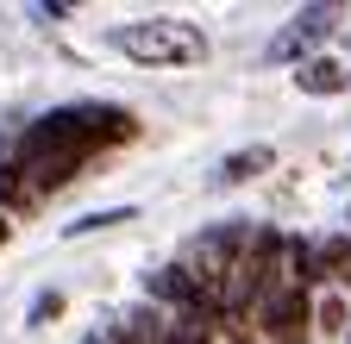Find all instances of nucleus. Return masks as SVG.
I'll return each mask as SVG.
<instances>
[{
    "mask_svg": "<svg viewBox=\"0 0 351 344\" xmlns=\"http://www.w3.org/2000/svg\"><path fill=\"white\" fill-rule=\"evenodd\" d=\"M132 138H138V119H132L125 107L75 101V107L44 113V119H32L13 138V150L0 157V200L7 207H32L44 194L69 188L75 169L95 150H113V144H132Z\"/></svg>",
    "mask_w": 351,
    "mask_h": 344,
    "instance_id": "f257e3e1",
    "label": "nucleus"
},
{
    "mask_svg": "<svg viewBox=\"0 0 351 344\" xmlns=\"http://www.w3.org/2000/svg\"><path fill=\"white\" fill-rule=\"evenodd\" d=\"M113 44H119V57L145 63V69H189L207 57V38L182 19H132L113 31Z\"/></svg>",
    "mask_w": 351,
    "mask_h": 344,
    "instance_id": "f03ea898",
    "label": "nucleus"
},
{
    "mask_svg": "<svg viewBox=\"0 0 351 344\" xmlns=\"http://www.w3.org/2000/svg\"><path fill=\"white\" fill-rule=\"evenodd\" d=\"M332 19H339V7H301V13L270 38V63H295L301 51H314L320 38L332 31Z\"/></svg>",
    "mask_w": 351,
    "mask_h": 344,
    "instance_id": "7ed1b4c3",
    "label": "nucleus"
},
{
    "mask_svg": "<svg viewBox=\"0 0 351 344\" xmlns=\"http://www.w3.org/2000/svg\"><path fill=\"white\" fill-rule=\"evenodd\" d=\"M276 163V150L270 144H251V150H232L226 163H219V182H251V176H263V169Z\"/></svg>",
    "mask_w": 351,
    "mask_h": 344,
    "instance_id": "20e7f679",
    "label": "nucleus"
},
{
    "mask_svg": "<svg viewBox=\"0 0 351 344\" xmlns=\"http://www.w3.org/2000/svg\"><path fill=\"white\" fill-rule=\"evenodd\" d=\"M295 81H301V94H339V88H345V69L326 63V57H307V63L295 69Z\"/></svg>",
    "mask_w": 351,
    "mask_h": 344,
    "instance_id": "39448f33",
    "label": "nucleus"
},
{
    "mask_svg": "<svg viewBox=\"0 0 351 344\" xmlns=\"http://www.w3.org/2000/svg\"><path fill=\"white\" fill-rule=\"evenodd\" d=\"M314 263H320V276H332L339 288H351V238H326V244H314Z\"/></svg>",
    "mask_w": 351,
    "mask_h": 344,
    "instance_id": "423d86ee",
    "label": "nucleus"
},
{
    "mask_svg": "<svg viewBox=\"0 0 351 344\" xmlns=\"http://www.w3.org/2000/svg\"><path fill=\"white\" fill-rule=\"evenodd\" d=\"M107 226H132V207H113V213H88V220H75V226H69V238H82V232H107Z\"/></svg>",
    "mask_w": 351,
    "mask_h": 344,
    "instance_id": "0eeeda50",
    "label": "nucleus"
},
{
    "mask_svg": "<svg viewBox=\"0 0 351 344\" xmlns=\"http://www.w3.org/2000/svg\"><path fill=\"white\" fill-rule=\"evenodd\" d=\"M51 313H63V294H44V300H38V307H32V326H44V319H51Z\"/></svg>",
    "mask_w": 351,
    "mask_h": 344,
    "instance_id": "6e6552de",
    "label": "nucleus"
},
{
    "mask_svg": "<svg viewBox=\"0 0 351 344\" xmlns=\"http://www.w3.org/2000/svg\"><path fill=\"white\" fill-rule=\"evenodd\" d=\"M157 344H207V338H195V332H189V326H176V332H163V338H157Z\"/></svg>",
    "mask_w": 351,
    "mask_h": 344,
    "instance_id": "1a4fd4ad",
    "label": "nucleus"
},
{
    "mask_svg": "<svg viewBox=\"0 0 351 344\" xmlns=\"http://www.w3.org/2000/svg\"><path fill=\"white\" fill-rule=\"evenodd\" d=\"M0 244H7V213H0Z\"/></svg>",
    "mask_w": 351,
    "mask_h": 344,
    "instance_id": "9d476101",
    "label": "nucleus"
},
{
    "mask_svg": "<svg viewBox=\"0 0 351 344\" xmlns=\"http://www.w3.org/2000/svg\"><path fill=\"white\" fill-rule=\"evenodd\" d=\"M125 344H145V338H138V332H125Z\"/></svg>",
    "mask_w": 351,
    "mask_h": 344,
    "instance_id": "9b49d317",
    "label": "nucleus"
}]
</instances>
